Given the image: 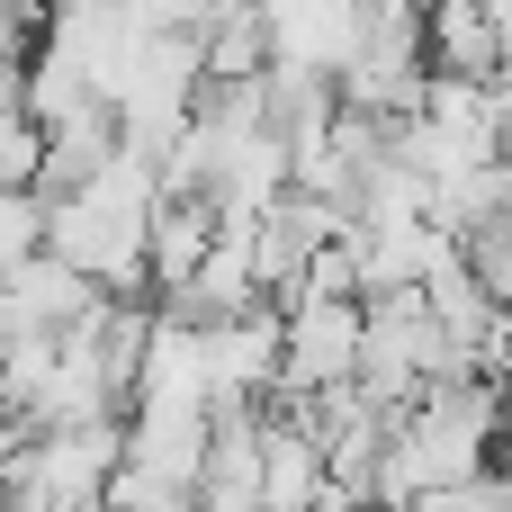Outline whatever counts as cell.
I'll return each mask as SVG.
<instances>
[{
  "mask_svg": "<svg viewBox=\"0 0 512 512\" xmlns=\"http://www.w3.org/2000/svg\"><path fill=\"white\" fill-rule=\"evenodd\" d=\"M351 369H360V297H297V306H279V378H270V396L351 387Z\"/></svg>",
  "mask_w": 512,
  "mask_h": 512,
  "instance_id": "cell-1",
  "label": "cell"
},
{
  "mask_svg": "<svg viewBox=\"0 0 512 512\" xmlns=\"http://www.w3.org/2000/svg\"><path fill=\"white\" fill-rule=\"evenodd\" d=\"M423 63L432 81H495L504 72L495 0H423Z\"/></svg>",
  "mask_w": 512,
  "mask_h": 512,
  "instance_id": "cell-2",
  "label": "cell"
},
{
  "mask_svg": "<svg viewBox=\"0 0 512 512\" xmlns=\"http://www.w3.org/2000/svg\"><path fill=\"white\" fill-rule=\"evenodd\" d=\"M459 261H468V279H477V288H486V297L512 315V207L459 234Z\"/></svg>",
  "mask_w": 512,
  "mask_h": 512,
  "instance_id": "cell-3",
  "label": "cell"
},
{
  "mask_svg": "<svg viewBox=\"0 0 512 512\" xmlns=\"http://www.w3.org/2000/svg\"><path fill=\"white\" fill-rule=\"evenodd\" d=\"M36 171H45V126L18 108L0 117V189H36Z\"/></svg>",
  "mask_w": 512,
  "mask_h": 512,
  "instance_id": "cell-4",
  "label": "cell"
}]
</instances>
